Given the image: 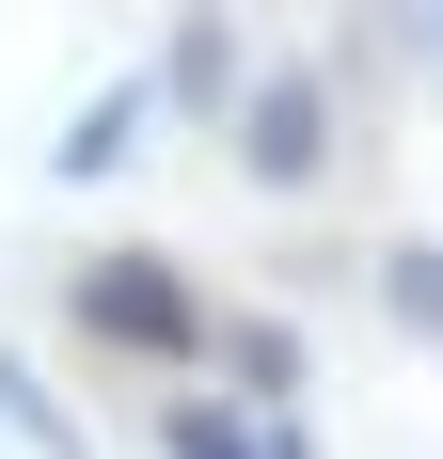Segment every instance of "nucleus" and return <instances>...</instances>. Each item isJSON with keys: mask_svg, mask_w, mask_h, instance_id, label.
<instances>
[{"mask_svg": "<svg viewBox=\"0 0 443 459\" xmlns=\"http://www.w3.org/2000/svg\"><path fill=\"white\" fill-rule=\"evenodd\" d=\"M64 317H80L95 349H127V365H206V349H222L206 285H190L175 254H80V285H64Z\"/></svg>", "mask_w": 443, "mask_h": 459, "instance_id": "nucleus-1", "label": "nucleus"}, {"mask_svg": "<svg viewBox=\"0 0 443 459\" xmlns=\"http://www.w3.org/2000/svg\"><path fill=\"white\" fill-rule=\"evenodd\" d=\"M380 317H396L412 349H443V238H396V254H380Z\"/></svg>", "mask_w": 443, "mask_h": 459, "instance_id": "nucleus-7", "label": "nucleus"}, {"mask_svg": "<svg viewBox=\"0 0 443 459\" xmlns=\"http://www.w3.org/2000/svg\"><path fill=\"white\" fill-rule=\"evenodd\" d=\"M0 428H16V444H48V459H95L80 428H64V396H48V380L16 365V349H0Z\"/></svg>", "mask_w": 443, "mask_h": 459, "instance_id": "nucleus-8", "label": "nucleus"}, {"mask_svg": "<svg viewBox=\"0 0 443 459\" xmlns=\"http://www.w3.org/2000/svg\"><path fill=\"white\" fill-rule=\"evenodd\" d=\"M159 111H190V127H238V111H254V80H238V32H222V16H175V48H159Z\"/></svg>", "mask_w": 443, "mask_h": 459, "instance_id": "nucleus-3", "label": "nucleus"}, {"mask_svg": "<svg viewBox=\"0 0 443 459\" xmlns=\"http://www.w3.org/2000/svg\"><path fill=\"white\" fill-rule=\"evenodd\" d=\"M222 380H238V412L285 428V396H301V333H285V317H222Z\"/></svg>", "mask_w": 443, "mask_h": 459, "instance_id": "nucleus-4", "label": "nucleus"}, {"mask_svg": "<svg viewBox=\"0 0 443 459\" xmlns=\"http://www.w3.org/2000/svg\"><path fill=\"white\" fill-rule=\"evenodd\" d=\"M238 175H254V190H317V175H333V64H269V80H254Z\"/></svg>", "mask_w": 443, "mask_h": 459, "instance_id": "nucleus-2", "label": "nucleus"}, {"mask_svg": "<svg viewBox=\"0 0 443 459\" xmlns=\"http://www.w3.org/2000/svg\"><path fill=\"white\" fill-rule=\"evenodd\" d=\"M269 459H317V428H301V412H285V444H269Z\"/></svg>", "mask_w": 443, "mask_h": 459, "instance_id": "nucleus-9", "label": "nucleus"}, {"mask_svg": "<svg viewBox=\"0 0 443 459\" xmlns=\"http://www.w3.org/2000/svg\"><path fill=\"white\" fill-rule=\"evenodd\" d=\"M269 444H285V428L238 412V396H175V412H159V459H269Z\"/></svg>", "mask_w": 443, "mask_h": 459, "instance_id": "nucleus-5", "label": "nucleus"}, {"mask_svg": "<svg viewBox=\"0 0 443 459\" xmlns=\"http://www.w3.org/2000/svg\"><path fill=\"white\" fill-rule=\"evenodd\" d=\"M428 48H443V16H428Z\"/></svg>", "mask_w": 443, "mask_h": 459, "instance_id": "nucleus-10", "label": "nucleus"}, {"mask_svg": "<svg viewBox=\"0 0 443 459\" xmlns=\"http://www.w3.org/2000/svg\"><path fill=\"white\" fill-rule=\"evenodd\" d=\"M127 143H143V95H95V111H64V190H95V175H127Z\"/></svg>", "mask_w": 443, "mask_h": 459, "instance_id": "nucleus-6", "label": "nucleus"}]
</instances>
